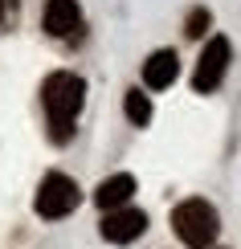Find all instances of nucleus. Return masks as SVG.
I'll return each instance as SVG.
<instances>
[{
  "mask_svg": "<svg viewBox=\"0 0 241 249\" xmlns=\"http://www.w3.org/2000/svg\"><path fill=\"white\" fill-rule=\"evenodd\" d=\"M41 102H45V119H49L54 143H70L74 139V123L82 115V107H86V82L78 74H70V70H57L41 86Z\"/></svg>",
  "mask_w": 241,
  "mask_h": 249,
  "instance_id": "obj_1",
  "label": "nucleus"
},
{
  "mask_svg": "<svg viewBox=\"0 0 241 249\" xmlns=\"http://www.w3.org/2000/svg\"><path fill=\"white\" fill-rule=\"evenodd\" d=\"M172 229L188 249H208L217 241V233H221V216H217V209L208 200L188 196V200H180L172 209Z\"/></svg>",
  "mask_w": 241,
  "mask_h": 249,
  "instance_id": "obj_2",
  "label": "nucleus"
},
{
  "mask_svg": "<svg viewBox=\"0 0 241 249\" xmlns=\"http://www.w3.org/2000/svg\"><path fill=\"white\" fill-rule=\"evenodd\" d=\"M82 204V188L74 176L66 172H49L45 180L37 184V196H33V209L41 221H61V216H70Z\"/></svg>",
  "mask_w": 241,
  "mask_h": 249,
  "instance_id": "obj_3",
  "label": "nucleus"
},
{
  "mask_svg": "<svg viewBox=\"0 0 241 249\" xmlns=\"http://www.w3.org/2000/svg\"><path fill=\"white\" fill-rule=\"evenodd\" d=\"M229 57H233L229 37H208V45L201 49L196 70H192V90H196V94H213V90L225 82V74H229Z\"/></svg>",
  "mask_w": 241,
  "mask_h": 249,
  "instance_id": "obj_4",
  "label": "nucleus"
},
{
  "mask_svg": "<svg viewBox=\"0 0 241 249\" xmlns=\"http://www.w3.org/2000/svg\"><path fill=\"white\" fill-rule=\"evenodd\" d=\"M41 29L57 41H78L82 37V8L78 0H45L41 8Z\"/></svg>",
  "mask_w": 241,
  "mask_h": 249,
  "instance_id": "obj_5",
  "label": "nucleus"
},
{
  "mask_svg": "<svg viewBox=\"0 0 241 249\" xmlns=\"http://www.w3.org/2000/svg\"><path fill=\"white\" fill-rule=\"evenodd\" d=\"M102 237H107L111 245H131V241H139L143 233H148V213H139V209H114V213H102Z\"/></svg>",
  "mask_w": 241,
  "mask_h": 249,
  "instance_id": "obj_6",
  "label": "nucleus"
},
{
  "mask_svg": "<svg viewBox=\"0 0 241 249\" xmlns=\"http://www.w3.org/2000/svg\"><path fill=\"white\" fill-rule=\"evenodd\" d=\"M131 192H135V176L131 172H114L94 188V204L102 213H114V209H127L131 204Z\"/></svg>",
  "mask_w": 241,
  "mask_h": 249,
  "instance_id": "obj_7",
  "label": "nucleus"
},
{
  "mask_svg": "<svg viewBox=\"0 0 241 249\" xmlns=\"http://www.w3.org/2000/svg\"><path fill=\"white\" fill-rule=\"evenodd\" d=\"M180 74V57L176 49H155V53L143 61V86L148 90H167Z\"/></svg>",
  "mask_w": 241,
  "mask_h": 249,
  "instance_id": "obj_8",
  "label": "nucleus"
},
{
  "mask_svg": "<svg viewBox=\"0 0 241 249\" xmlns=\"http://www.w3.org/2000/svg\"><path fill=\"white\" fill-rule=\"evenodd\" d=\"M123 110H127V119L135 127H148L151 123V98L143 94V90H127V94H123Z\"/></svg>",
  "mask_w": 241,
  "mask_h": 249,
  "instance_id": "obj_9",
  "label": "nucleus"
},
{
  "mask_svg": "<svg viewBox=\"0 0 241 249\" xmlns=\"http://www.w3.org/2000/svg\"><path fill=\"white\" fill-rule=\"evenodd\" d=\"M208 25H213V13H208V8H192V13L184 17V37H204Z\"/></svg>",
  "mask_w": 241,
  "mask_h": 249,
  "instance_id": "obj_10",
  "label": "nucleus"
},
{
  "mask_svg": "<svg viewBox=\"0 0 241 249\" xmlns=\"http://www.w3.org/2000/svg\"><path fill=\"white\" fill-rule=\"evenodd\" d=\"M0 20H4V0H0Z\"/></svg>",
  "mask_w": 241,
  "mask_h": 249,
  "instance_id": "obj_11",
  "label": "nucleus"
}]
</instances>
